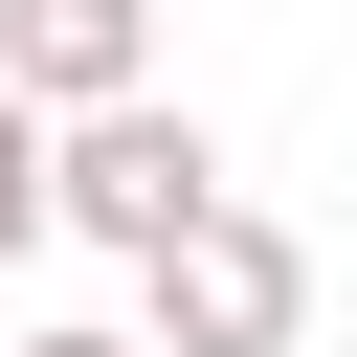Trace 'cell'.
<instances>
[{
  "mask_svg": "<svg viewBox=\"0 0 357 357\" xmlns=\"http://www.w3.org/2000/svg\"><path fill=\"white\" fill-rule=\"evenodd\" d=\"M0 357H156L134 312H67V335H0Z\"/></svg>",
  "mask_w": 357,
  "mask_h": 357,
  "instance_id": "5b68a950",
  "label": "cell"
},
{
  "mask_svg": "<svg viewBox=\"0 0 357 357\" xmlns=\"http://www.w3.org/2000/svg\"><path fill=\"white\" fill-rule=\"evenodd\" d=\"M0 89L67 134V112H134L156 89V0H0Z\"/></svg>",
  "mask_w": 357,
  "mask_h": 357,
  "instance_id": "3957f363",
  "label": "cell"
},
{
  "mask_svg": "<svg viewBox=\"0 0 357 357\" xmlns=\"http://www.w3.org/2000/svg\"><path fill=\"white\" fill-rule=\"evenodd\" d=\"M134 290H156V312H134L156 357H290V335H312V245H290L268 201H223V223H178V245H156Z\"/></svg>",
  "mask_w": 357,
  "mask_h": 357,
  "instance_id": "7a4b0ae2",
  "label": "cell"
},
{
  "mask_svg": "<svg viewBox=\"0 0 357 357\" xmlns=\"http://www.w3.org/2000/svg\"><path fill=\"white\" fill-rule=\"evenodd\" d=\"M45 223H67V245H112V268H156L178 223H223V134H201L178 89L67 112V134H45Z\"/></svg>",
  "mask_w": 357,
  "mask_h": 357,
  "instance_id": "6da1fadb",
  "label": "cell"
},
{
  "mask_svg": "<svg viewBox=\"0 0 357 357\" xmlns=\"http://www.w3.org/2000/svg\"><path fill=\"white\" fill-rule=\"evenodd\" d=\"M22 245H45V112L0 89V268H22Z\"/></svg>",
  "mask_w": 357,
  "mask_h": 357,
  "instance_id": "277c9868",
  "label": "cell"
}]
</instances>
